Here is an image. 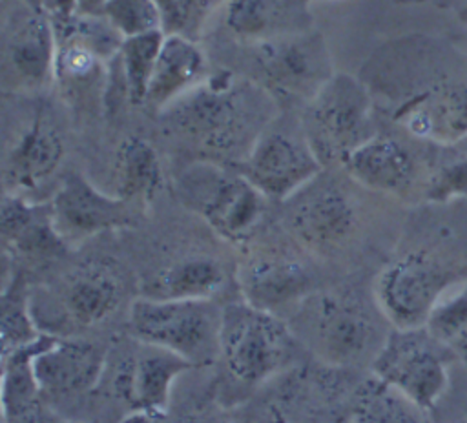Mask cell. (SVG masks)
<instances>
[{"mask_svg": "<svg viewBox=\"0 0 467 423\" xmlns=\"http://www.w3.org/2000/svg\"><path fill=\"white\" fill-rule=\"evenodd\" d=\"M374 97L352 75L334 73L306 102L303 135L323 166L343 160L374 137Z\"/></svg>", "mask_w": 467, "mask_h": 423, "instance_id": "5b68a950", "label": "cell"}, {"mask_svg": "<svg viewBox=\"0 0 467 423\" xmlns=\"http://www.w3.org/2000/svg\"><path fill=\"white\" fill-rule=\"evenodd\" d=\"M166 126L182 139L212 153H230L252 144L265 131L268 98L265 91L223 71L168 106Z\"/></svg>", "mask_w": 467, "mask_h": 423, "instance_id": "7a4b0ae2", "label": "cell"}, {"mask_svg": "<svg viewBox=\"0 0 467 423\" xmlns=\"http://www.w3.org/2000/svg\"><path fill=\"white\" fill-rule=\"evenodd\" d=\"M294 350L292 330L274 312L246 301L221 310L219 357L243 383H261L281 372Z\"/></svg>", "mask_w": 467, "mask_h": 423, "instance_id": "52a82bcc", "label": "cell"}, {"mask_svg": "<svg viewBox=\"0 0 467 423\" xmlns=\"http://www.w3.org/2000/svg\"><path fill=\"white\" fill-rule=\"evenodd\" d=\"M285 202V219L294 237L317 252L343 244L358 222L356 204L348 191L323 173Z\"/></svg>", "mask_w": 467, "mask_h": 423, "instance_id": "7c38bea8", "label": "cell"}, {"mask_svg": "<svg viewBox=\"0 0 467 423\" xmlns=\"http://www.w3.org/2000/svg\"><path fill=\"white\" fill-rule=\"evenodd\" d=\"M456 357L425 328H392L372 357V376L387 383L423 412L447 390L449 363Z\"/></svg>", "mask_w": 467, "mask_h": 423, "instance_id": "ba28073f", "label": "cell"}, {"mask_svg": "<svg viewBox=\"0 0 467 423\" xmlns=\"http://www.w3.org/2000/svg\"><path fill=\"white\" fill-rule=\"evenodd\" d=\"M462 281H467V252L454 232H443L432 244L409 248L379 270L376 306L392 328L425 326L440 297Z\"/></svg>", "mask_w": 467, "mask_h": 423, "instance_id": "3957f363", "label": "cell"}, {"mask_svg": "<svg viewBox=\"0 0 467 423\" xmlns=\"http://www.w3.org/2000/svg\"><path fill=\"white\" fill-rule=\"evenodd\" d=\"M223 20L235 38L261 42L272 20L270 0H226Z\"/></svg>", "mask_w": 467, "mask_h": 423, "instance_id": "1f68e13d", "label": "cell"}, {"mask_svg": "<svg viewBox=\"0 0 467 423\" xmlns=\"http://www.w3.org/2000/svg\"><path fill=\"white\" fill-rule=\"evenodd\" d=\"M181 202L195 212L219 237L248 242L266 215V197L237 170L212 160L193 162L177 181Z\"/></svg>", "mask_w": 467, "mask_h": 423, "instance_id": "277c9868", "label": "cell"}, {"mask_svg": "<svg viewBox=\"0 0 467 423\" xmlns=\"http://www.w3.org/2000/svg\"><path fill=\"white\" fill-rule=\"evenodd\" d=\"M224 281L226 272L217 259L192 255L155 272L146 283L144 295L173 301H210Z\"/></svg>", "mask_w": 467, "mask_h": 423, "instance_id": "cb8c5ba5", "label": "cell"}, {"mask_svg": "<svg viewBox=\"0 0 467 423\" xmlns=\"http://www.w3.org/2000/svg\"><path fill=\"white\" fill-rule=\"evenodd\" d=\"M106 368V352L86 339L42 334L33 372L44 396H78L93 390Z\"/></svg>", "mask_w": 467, "mask_h": 423, "instance_id": "ac0fdd59", "label": "cell"}, {"mask_svg": "<svg viewBox=\"0 0 467 423\" xmlns=\"http://www.w3.org/2000/svg\"><path fill=\"white\" fill-rule=\"evenodd\" d=\"M162 16L164 33L186 35L202 0H153Z\"/></svg>", "mask_w": 467, "mask_h": 423, "instance_id": "d6a6232c", "label": "cell"}, {"mask_svg": "<svg viewBox=\"0 0 467 423\" xmlns=\"http://www.w3.org/2000/svg\"><path fill=\"white\" fill-rule=\"evenodd\" d=\"M239 286L246 303L274 312L288 303L306 297L310 275L305 266L279 253L248 259L239 270Z\"/></svg>", "mask_w": 467, "mask_h": 423, "instance_id": "44dd1931", "label": "cell"}, {"mask_svg": "<svg viewBox=\"0 0 467 423\" xmlns=\"http://www.w3.org/2000/svg\"><path fill=\"white\" fill-rule=\"evenodd\" d=\"M133 339L173 352L201 366L219 356L221 312L210 301H173L140 295L130 304Z\"/></svg>", "mask_w": 467, "mask_h": 423, "instance_id": "8992f818", "label": "cell"}, {"mask_svg": "<svg viewBox=\"0 0 467 423\" xmlns=\"http://www.w3.org/2000/svg\"><path fill=\"white\" fill-rule=\"evenodd\" d=\"M0 335H2V356L22 346L35 343L42 332L33 317L31 297L27 294L24 277L13 273L5 279L2 290V315H0Z\"/></svg>", "mask_w": 467, "mask_h": 423, "instance_id": "83f0119b", "label": "cell"}, {"mask_svg": "<svg viewBox=\"0 0 467 423\" xmlns=\"http://www.w3.org/2000/svg\"><path fill=\"white\" fill-rule=\"evenodd\" d=\"M51 16L57 33L53 80L67 100L99 95L104 102L108 64L119 53L124 38L100 15Z\"/></svg>", "mask_w": 467, "mask_h": 423, "instance_id": "9c48e42d", "label": "cell"}, {"mask_svg": "<svg viewBox=\"0 0 467 423\" xmlns=\"http://www.w3.org/2000/svg\"><path fill=\"white\" fill-rule=\"evenodd\" d=\"M0 232L4 250L18 257L55 259L67 250V242L57 232L49 202L4 193Z\"/></svg>", "mask_w": 467, "mask_h": 423, "instance_id": "ffe728a7", "label": "cell"}, {"mask_svg": "<svg viewBox=\"0 0 467 423\" xmlns=\"http://www.w3.org/2000/svg\"><path fill=\"white\" fill-rule=\"evenodd\" d=\"M18 2H24L33 7H46V0H18Z\"/></svg>", "mask_w": 467, "mask_h": 423, "instance_id": "d590c367", "label": "cell"}, {"mask_svg": "<svg viewBox=\"0 0 467 423\" xmlns=\"http://www.w3.org/2000/svg\"><path fill=\"white\" fill-rule=\"evenodd\" d=\"M40 337L2 356V423H51L44 392L33 372Z\"/></svg>", "mask_w": 467, "mask_h": 423, "instance_id": "603a6c76", "label": "cell"}, {"mask_svg": "<svg viewBox=\"0 0 467 423\" xmlns=\"http://www.w3.org/2000/svg\"><path fill=\"white\" fill-rule=\"evenodd\" d=\"M323 170L308 140L281 129H265L248 153L239 171L266 197L288 201Z\"/></svg>", "mask_w": 467, "mask_h": 423, "instance_id": "30bf717a", "label": "cell"}, {"mask_svg": "<svg viewBox=\"0 0 467 423\" xmlns=\"http://www.w3.org/2000/svg\"><path fill=\"white\" fill-rule=\"evenodd\" d=\"M106 2L108 0H77L75 13L86 15V16H97V15H100Z\"/></svg>", "mask_w": 467, "mask_h": 423, "instance_id": "e575fe53", "label": "cell"}, {"mask_svg": "<svg viewBox=\"0 0 467 423\" xmlns=\"http://www.w3.org/2000/svg\"><path fill=\"white\" fill-rule=\"evenodd\" d=\"M115 195L146 206L162 188V166L157 150L142 137H126L117 148L115 159Z\"/></svg>", "mask_w": 467, "mask_h": 423, "instance_id": "484cf974", "label": "cell"}, {"mask_svg": "<svg viewBox=\"0 0 467 423\" xmlns=\"http://www.w3.org/2000/svg\"><path fill=\"white\" fill-rule=\"evenodd\" d=\"M363 80L390 119L414 140L432 146L467 142V57L432 36L385 46Z\"/></svg>", "mask_w": 467, "mask_h": 423, "instance_id": "6da1fadb", "label": "cell"}, {"mask_svg": "<svg viewBox=\"0 0 467 423\" xmlns=\"http://www.w3.org/2000/svg\"><path fill=\"white\" fill-rule=\"evenodd\" d=\"M206 78V57L182 33L164 35L150 80L146 108L161 113Z\"/></svg>", "mask_w": 467, "mask_h": 423, "instance_id": "7402d4cb", "label": "cell"}, {"mask_svg": "<svg viewBox=\"0 0 467 423\" xmlns=\"http://www.w3.org/2000/svg\"><path fill=\"white\" fill-rule=\"evenodd\" d=\"M164 31H153L124 38L117 53V64L131 106H146L150 80L164 40Z\"/></svg>", "mask_w": 467, "mask_h": 423, "instance_id": "4316f807", "label": "cell"}, {"mask_svg": "<svg viewBox=\"0 0 467 423\" xmlns=\"http://www.w3.org/2000/svg\"><path fill=\"white\" fill-rule=\"evenodd\" d=\"M47 2H49V0H46V7H47Z\"/></svg>", "mask_w": 467, "mask_h": 423, "instance_id": "8d00e7d4", "label": "cell"}, {"mask_svg": "<svg viewBox=\"0 0 467 423\" xmlns=\"http://www.w3.org/2000/svg\"><path fill=\"white\" fill-rule=\"evenodd\" d=\"M425 328L467 366V281L449 288L431 310Z\"/></svg>", "mask_w": 467, "mask_h": 423, "instance_id": "f546056e", "label": "cell"}, {"mask_svg": "<svg viewBox=\"0 0 467 423\" xmlns=\"http://www.w3.org/2000/svg\"><path fill=\"white\" fill-rule=\"evenodd\" d=\"M75 7H77V0H49L47 2V9L55 16H69L75 13Z\"/></svg>", "mask_w": 467, "mask_h": 423, "instance_id": "836d02e7", "label": "cell"}, {"mask_svg": "<svg viewBox=\"0 0 467 423\" xmlns=\"http://www.w3.org/2000/svg\"><path fill=\"white\" fill-rule=\"evenodd\" d=\"M62 157L64 139L49 117L38 109L5 157V193L26 197V193L35 191L53 177Z\"/></svg>", "mask_w": 467, "mask_h": 423, "instance_id": "d6986e66", "label": "cell"}, {"mask_svg": "<svg viewBox=\"0 0 467 423\" xmlns=\"http://www.w3.org/2000/svg\"><path fill=\"white\" fill-rule=\"evenodd\" d=\"M120 301V281L109 270L99 266L77 272L62 292L64 312L77 326H95L106 321Z\"/></svg>", "mask_w": 467, "mask_h": 423, "instance_id": "d4e9b609", "label": "cell"}, {"mask_svg": "<svg viewBox=\"0 0 467 423\" xmlns=\"http://www.w3.org/2000/svg\"><path fill=\"white\" fill-rule=\"evenodd\" d=\"M255 66L270 91L306 102L334 75L319 35L265 38L255 46Z\"/></svg>", "mask_w": 467, "mask_h": 423, "instance_id": "9a60e30c", "label": "cell"}, {"mask_svg": "<svg viewBox=\"0 0 467 423\" xmlns=\"http://www.w3.org/2000/svg\"><path fill=\"white\" fill-rule=\"evenodd\" d=\"M122 36H139L162 29V16L153 0H108L100 11Z\"/></svg>", "mask_w": 467, "mask_h": 423, "instance_id": "4dcf8cb0", "label": "cell"}, {"mask_svg": "<svg viewBox=\"0 0 467 423\" xmlns=\"http://www.w3.org/2000/svg\"><path fill=\"white\" fill-rule=\"evenodd\" d=\"M20 4L4 27V77L16 88L38 89L53 80L55 24L47 7Z\"/></svg>", "mask_w": 467, "mask_h": 423, "instance_id": "e0dca14e", "label": "cell"}, {"mask_svg": "<svg viewBox=\"0 0 467 423\" xmlns=\"http://www.w3.org/2000/svg\"><path fill=\"white\" fill-rule=\"evenodd\" d=\"M301 323L316 354L330 365H352L376 341V323L370 314L341 295L305 297Z\"/></svg>", "mask_w": 467, "mask_h": 423, "instance_id": "8fae6325", "label": "cell"}, {"mask_svg": "<svg viewBox=\"0 0 467 423\" xmlns=\"http://www.w3.org/2000/svg\"><path fill=\"white\" fill-rule=\"evenodd\" d=\"M421 412L403 394L372 376L358 392L354 423H423Z\"/></svg>", "mask_w": 467, "mask_h": 423, "instance_id": "f1b7e54d", "label": "cell"}, {"mask_svg": "<svg viewBox=\"0 0 467 423\" xmlns=\"http://www.w3.org/2000/svg\"><path fill=\"white\" fill-rule=\"evenodd\" d=\"M432 144L425 155L398 137L376 133L358 146L341 168L361 186L394 197H423L429 175Z\"/></svg>", "mask_w": 467, "mask_h": 423, "instance_id": "4fadbf2b", "label": "cell"}, {"mask_svg": "<svg viewBox=\"0 0 467 423\" xmlns=\"http://www.w3.org/2000/svg\"><path fill=\"white\" fill-rule=\"evenodd\" d=\"M137 343L139 346L119 361L111 388L128 410L137 416L155 418L166 412L175 379L193 365L164 348Z\"/></svg>", "mask_w": 467, "mask_h": 423, "instance_id": "2e32d148", "label": "cell"}, {"mask_svg": "<svg viewBox=\"0 0 467 423\" xmlns=\"http://www.w3.org/2000/svg\"><path fill=\"white\" fill-rule=\"evenodd\" d=\"M49 204L57 232L67 246L104 232L130 228L137 224L139 213V206L99 190L78 171L60 181Z\"/></svg>", "mask_w": 467, "mask_h": 423, "instance_id": "5bb4252c", "label": "cell"}]
</instances>
